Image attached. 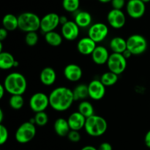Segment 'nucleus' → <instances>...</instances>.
I'll return each mask as SVG.
<instances>
[{
  "instance_id": "nucleus-5",
  "label": "nucleus",
  "mask_w": 150,
  "mask_h": 150,
  "mask_svg": "<svg viewBox=\"0 0 150 150\" xmlns=\"http://www.w3.org/2000/svg\"><path fill=\"white\" fill-rule=\"evenodd\" d=\"M36 132L35 124L26 121L18 126L15 133V138L19 144H27L35 138Z\"/></svg>"
},
{
  "instance_id": "nucleus-23",
  "label": "nucleus",
  "mask_w": 150,
  "mask_h": 150,
  "mask_svg": "<svg viewBox=\"0 0 150 150\" xmlns=\"http://www.w3.org/2000/svg\"><path fill=\"white\" fill-rule=\"evenodd\" d=\"M15 60L14 57L11 53L8 51L0 52V69L2 70H9L14 68Z\"/></svg>"
},
{
  "instance_id": "nucleus-41",
  "label": "nucleus",
  "mask_w": 150,
  "mask_h": 150,
  "mask_svg": "<svg viewBox=\"0 0 150 150\" xmlns=\"http://www.w3.org/2000/svg\"><path fill=\"white\" fill-rule=\"evenodd\" d=\"M81 150H98V148H95V146L91 145H87L83 146V148H81Z\"/></svg>"
},
{
  "instance_id": "nucleus-36",
  "label": "nucleus",
  "mask_w": 150,
  "mask_h": 150,
  "mask_svg": "<svg viewBox=\"0 0 150 150\" xmlns=\"http://www.w3.org/2000/svg\"><path fill=\"white\" fill-rule=\"evenodd\" d=\"M98 150H113V147L108 142H103L99 146Z\"/></svg>"
},
{
  "instance_id": "nucleus-6",
  "label": "nucleus",
  "mask_w": 150,
  "mask_h": 150,
  "mask_svg": "<svg viewBox=\"0 0 150 150\" xmlns=\"http://www.w3.org/2000/svg\"><path fill=\"white\" fill-rule=\"evenodd\" d=\"M148 43L146 38L140 34H133L127 39V49L133 55H139L147 49Z\"/></svg>"
},
{
  "instance_id": "nucleus-15",
  "label": "nucleus",
  "mask_w": 150,
  "mask_h": 150,
  "mask_svg": "<svg viewBox=\"0 0 150 150\" xmlns=\"http://www.w3.org/2000/svg\"><path fill=\"white\" fill-rule=\"evenodd\" d=\"M83 75L82 69L79 65L70 63L67 65L64 69V76L70 82H77L80 80Z\"/></svg>"
},
{
  "instance_id": "nucleus-4",
  "label": "nucleus",
  "mask_w": 150,
  "mask_h": 150,
  "mask_svg": "<svg viewBox=\"0 0 150 150\" xmlns=\"http://www.w3.org/2000/svg\"><path fill=\"white\" fill-rule=\"evenodd\" d=\"M18 29L25 32H36L40 29L41 19L32 12H24L18 16Z\"/></svg>"
},
{
  "instance_id": "nucleus-33",
  "label": "nucleus",
  "mask_w": 150,
  "mask_h": 150,
  "mask_svg": "<svg viewBox=\"0 0 150 150\" xmlns=\"http://www.w3.org/2000/svg\"><path fill=\"white\" fill-rule=\"evenodd\" d=\"M9 137V132L7 127L2 124H0V144L3 145L7 142Z\"/></svg>"
},
{
  "instance_id": "nucleus-43",
  "label": "nucleus",
  "mask_w": 150,
  "mask_h": 150,
  "mask_svg": "<svg viewBox=\"0 0 150 150\" xmlns=\"http://www.w3.org/2000/svg\"><path fill=\"white\" fill-rule=\"evenodd\" d=\"M3 118H4V113H3V110H0V122H2Z\"/></svg>"
},
{
  "instance_id": "nucleus-9",
  "label": "nucleus",
  "mask_w": 150,
  "mask_h": 150,
  "mask_svg": "<svg viewBox=\"0 0 150 150\" xmlns=\"http://www.w3.org/2000/svg\"><path fill=\"white\" fill-rule=\"evenodd\" d=\"M108 35V27L105 24L97 22L89 27L88 36L95 43L102 42Z\"/></svg>"
},
{
  "instance_id": "nucleus-19",
  "label": "nucleus",
  "mask_w": 150,
  "mask_h": 150,
  "mask_svg": "<svg viewBox=\"0 0 150 150\" xmlns=\"http://www.w3.org/2000/svg\"><path fill=\"white\" fill-rule=\"evenodd\" d=\"M57 79V74L55 70L51 67H45L42 69L40 74V80L46 86H50L54 84Z\"/></svg>"
},
{
  "instance_id": "nucleus-8",
  "label": "nucleus",
  "mask_w": 150,
  "mask_h": 150,
  "mask_svg": "<svg viewBox=\"0 0 150 150\" xmlns=\"http://www.w3.org/2000/svg\"><path fill=\"white\" fill-rule=\"evenodd\" d=\"M48 106H50L49 97L42 92L35 93L29 99V107L35 113L45 111Z\"/></svg>"
},
{
  "instance_id": "nucleus-38",
  "label": "nucleus",
  "mask_w": 150,
  "mask_h": 150,
  "mask_svg": "<svg viewBox=\"0 0 150 150\" xmlns=\"http://www.w3.org/2000/svg\"><path fill=\"white\" fill-rule=\"evenodd\" d=\"M144 144L146 147L150 149V130L148 131L144 136Z\"/></svg>"
},
{
  "instance_id": "nucleus-40",
  "label": "nucleus",
  "mask_w": 150,
  "mask_h": 150,
  "mask_svg": "<svg viewBox=\"0 0 150 150\" xmlns=\"http://www.w3.org/2000/svg\"><path fill=\"white\" fill-rule=\"evenodd\" d=\"M7 92L5 88H4V85H0V99H2L4 95V93Z\"/></svg>"
},
{
  "instance_id": "nucleus-29",
  "label": "nucleus",
  "mask_w": 150,
  "mask_h": 150,
  "mask_svg": "<svg viewBox=\"0 0 150 150\" xmlns=\"http://www.w3.org/2000/svg\"><path fill=\"white\" fill-rule=\"evenodd\" d=\"M62 7L68 13H76L80 7V0H62Z\"/></svg>"
},
{
  "instance_id": "nucleus-2",
  "label": "nucleus",
  "mask_w": 150,
  "mask_h": 150,
  "mask_svg": "<svg viewBox=\"0 0 150 150\" xmlns=\"http://www.w3.org/2000/svg\"><path fill=\"white\" fill-rule=\"evenodd\" d=\"M4 88L7 93L11 95H23L27 88V82L22 74L12 72L5 77Z\"/></svg>"
},
{
  "instance_id": "nucleus-14",
  "label": "nucleus",
  "mask_w": 150,
  "mask_h": 150,
  "mask_svg": "<svg viewBox=\"0 0 150 150\" xmlns=\"http://www.w3.org/2000/svg\"><path fill=\"white\" fill-rule=\"evenodd\" d=\"M79 29L80 27L74 21H68L67 23L62 26V35L67 41H75L79 35Z\"/></svg>"
},
{
  "instance_id": "nucleus-7",
  "label": "nucleus",
  "mask_w": 150,
  "mask_h": 150,
  "mask_svg": "<svg viewBox=\"0 0 150 150\" xmlns=\"http://www.w3.org/2000/svg\"><path fill=\"white\" fill-rule=\"evenodd\" d=\"M107 66L110 71L120 75L122 74L127 68V59L122 54L112 52L108 57Z\"/></svg>"
},
{
  "instance_id": "nucleus-25",
  "label": "nucleus",
  "mask_w": 150,
  "mask_h": 150,
  "mask_svg": "<svg viewBox=\"0 0 150 150\" xmlns=\"http://www.w3.org/2000/svg\"><path fill=\"white\" fill-rule=\"evenodd\" d=\"M45 41L51 46H59L62 43V35L55 31H51L45 34Z\"/></svg>"
},
{
  "instance_id": "nucleus-30",
  "label": "nucleus",
  "mask_w": 150,
  "mask_h": 150,
  "mask_svg": "<svg viewBox=\"0 0 150 150\" xmlns=\"http://www.w3.org/2000/svg\"><path fill=\"white\" fill-rule=\"evenodd\" d=\"M9 104L14 110H20L24 104V99L22 95H11L9 99Z\"/></svg>"
},
{
  "instance_id": "nucleus-46",
  "label": "nucleus",
  "mask_w": 150,
  "mask_h": 150,
  "mask_svg": "<svg viewBox=\"0 0 150 150\" xmlns=\"http://www.w3.org/2000/svg\"><path fill=\"white\" fill-rule=\"evenodd\" d=\"M127 1H129V0H127Z\"/></svg>"
},
{
  "instance_id": "nucleus-24",
  "label": "nucleus",
  "mask_w": 150,
  "mask_h": 150,
  "mask_svg": "<svg viewBox=\"0 0 150 150\" xmlns=\"http://www.w3.org/2000/svg\"><path fill=\"white\" fill-rule=\"evenodd\" d=\"M2 26L7 31H14L18 28V16L7 13L2 19Z\"/></svg>"
},
{
  "instance_id": "nucleus-18",
  "label": "nucleus",
  "mask_w": 150,
  "mask_h": 150,
  "mask_svg": "<svg viewBox=\"0 0 150 150\" xmlns=\"http://www.w3.org/2000/svg\"><path fill=\"white\" fill-rule=\"evenodd\" d=\"M92 55V60L97 65H104L107 63L110 54L108 49L103 46H97Z\"/></svg>"
},
{
  "instance_id": "nucleus-17",
  "label": "nucleus",
  "mask_w": 150,
  "mask_h": 150,
  "mask_svg": "<svg viewBox=\"0 0 150 150\" xmlns=\"http://www.w3.org/2000/svg\"><path fill=\"white\" fill-rule=\"evenodd\" d=\"M86 120V118L79 111L71 113L67 119L70 129L77 131L81 130L82 128H84Z\"/></svg>"
},
{
  "instance_id": "nucleus-31",
  "label": "nucleus",
  "mask_w": 150,
  "mask_h": 150,
  "mask_svg": "<svg viewBox=\"0 0 150 150\" xmlns=\"http://www.w3.org/2000/svg\"><path fill=\"white\" fill-rule=\"evenodd\" d=\"M34 119H35V124L40 126H45L48 122V116L45 111L36 113L35 116H34Z\"/></svg>"
},
{
  "instance_id": "nucleus-21",
  "label": "nucleus",
  "mask_w": 150,
  "mask_h": 150,
  "mask_svg": "<svg viewBox=\"0 0 150 150\" xmlns=\"http://www.w3.org/2000/svg\"><path fill=\"white\" fill-rule=\"evenodd\" d=\"M54 131L56 134L60 137H65L67 136L70 131L71 130L69 125L67 119H64V118H59L54 122Z\"/></svg>"
},
{
  "instance_id": "nucleus-16",
  "label": "nucleus",
  "mask_w": 150,
  "mask_h": 150,
  "mask_svg": "<svg viewBox=\"0 0 150 150\" xmlns=\"http://www.w3.org/2000/svg\"><path fill=\"white\" fill-rule=\"evenodd\" d=\"M96 46V43L91 39L89 36L82 38L81 39L79 40L77 44L78 51L83 55L92 54Z\"/></svg>"
},
{
  "instance_id": "nucleus-28",
  "label": "nucleus",
  "mask_w": 150,
  "mask_h": 150,
  "mask_svg": "<svg viewBox=\"0 0 150 150\" xmlns=\"http://www.w3.org/2000/svg\"><path fill=\"white\" fill-rule=\"evenodd\" d=\"M118 76L119 75L116 74L108 71L105 72L104 74H103L100 80L102 82V83L103 84L105 87L112 86V85H115L117 82V81H118Z\"/></svg>"
},
{
  "instance_id": "nucleus-39",
  "label": "nucleus",
  "mask_w": 150,
  "mask_h": 150,
  "mask_svg": "<svg viewBox=\"0 0 150 150\" xmlns=\"http://www.w3.org/2000/svg\"><path fill=\"white\" fill-rule=\"evenodd\" d=\"M68 21L69 20L67 19V18L65 16H60L59 21H60V24H62V25H64V24L67 23Z\"/></svg>"
},
{
  "instance_id": "nucleus-3",
  "label": "nucleus",
  "mask_w": 150,
  "mask_h": 150,
  "mask_svg": "<svg viewBox=\"0 0 150 150\" xmlns=\"http://www.w3.org/2000/svg\"><path fill=\"white\" fill-rule=\"evenodd\" d=\"M85 131L92 137H100L105 133L108 129V123L102 116L93 115L86 118L84 126Z\"/></svg>"
},
{
  "instance_id": "nucleus-34",
  "label": "nucleus",
  "mask_w": 150,
  "mask_h": 150,
  "mask_svg": "<svg viewBox=\"0 0 150 150\" xmlns=\"http://www.w3.org/2000/svg\"><path fill=\"white\" fill-rule=\"evenodd\" d=\"M67 137L71 142L73 143H77L79 141H80L81 138L79 131L73 130V129H71L70 131V132H69Z\"/></svg>"
},
{
  "instance_id": "nucleus-12",
  "label": "nucleus",
  "mask_w": 150,
  "mask_h": 150,
  "mask_svg": "<svg viewBox=\"0 0 150 150\" xmlns=\"http://www.w3.org/2000/svg\"><path fill=\"white\" fill-rule=\"evenodd\" d=\"M107 21L114 29H121L126 23V16L122 10L112 9L107 15Z\"/></svg>"
},
{
  "instance_id": "nucleus-26",
  "label": "nucleus",
  "mask_w": 150,
  "mask_h": 150,
  "mask_svg": "<svg viewBox=\"0 0 150 150\" xmlns=\"http://www.w3.org/2000/svg\"><path fill=\"white\" fill-rule=\"evenodd\" d=\"M73 96L75 101L78 100H84L89 96V88L86 84H80L78 85L74 90H73Z\"/></svg>"
},
{
  "instance_id": "nucleus-20",
  "label": "nucleus",
  "mask_w": 150,
  "mask_h": 150,
  "mask_svg": "<svg viewBox=\"0 0 150 150\" xmlns=\"http://www.w3.org/2000/svg\"><path fill=\"white\" fill-rule=\"evenodd\" d=\"M74 21L80 28H86L91 26L92 21V15L87 11L78 10L75 16Z\"/></svg>"
},
{
  "instance_id": "nucleus-45",
  "label": "nucleus",
  "mask_w": 150,
  "mask_h": 150,
  "mask_svg": "<svg viewBox=\"0 0 150 150\" xmlns=\"http://www.w3.org/2000/svg\"><path fill=\"white\" fill-rule=\"evenodd\" d=\"M142 1H143V2H144L145 4H146V3L150 2V0H142Z\"/></svg>"
},
{
  "instance_id": "nucleus-1",
  "label": "nucleus",
  "mask_w": 150,
  "mask_h": 150,
  "mask_svg": "<svg viewBox=\"0 0 150 150\" xmlns=\"http://www.w3.org/2000/svg\"><path fill=\"white\" fill-rule=\"evenodd\" d=\"M50 106L56 111L63 112L68 110L75 101L73 92L67 87L56 88L50 93Z\"/></svg>"
},
{
  "instance_id": "nucleus-27",
  "label": "nucleus",
  "mask_w": 150,
  "mask_h": 150,
  "mask_svg": "<svg viewBox=\"0 0 150 150\" xmlns=\"http://www.w3.org/2000/svg\"><path fill=\"white\" fill-rule=\"evenodd\" d=\"M78 111L86 118H89L95 115V109H94L93 105L92 103L86 100H83L81 101L80 104H79Z\"/></svg>"
},
{
  "instance_id": "nucleus-13",
  "label": "nucleus",
  "mask_w": 150,
  "mask_h": 150,
  "mask_svg": "<svg viewBox=\"0 0 150 150\" xmlns=\"http://www.w3.org/2000/svg\"><path fill=\"white\" fill-rule=\"evenodd\" d=\"M89 97L95 101L102 99L105 94V86L100 79H93L88 85Z\"/></svg>"
},
{
  "instance_id": "nucleus-35",
  "label": "nucleus",
  "mask_w": 150,
  "mask_h": 150,
  "mask_svg": "<svg viewBox=\"0 0 150 150\" xmlns=\"http://www.w3.org/2000/svg\"><path fill=\"white\" fill-rule=\"evenodd\" d=\"M113 9L122 10L123 7L126 6V0H112L111 1Z\"/></svg>"
},
{
  "instance_id": "nucleus-37",
  "label": "nucleus",
  "mask_w": 150,
  "mask_h": 150,
  "mask_svg": "<svg viewBox=\"0 0 150 150\" xmlns=\"http://www.w3.org/2000/svg\"><path fill=\"white\" fill-rule=\"evenodd\" d=\"M7 35H8V31L4 27H1L0 29V41H3L7 38Z\"/></svg>"
},
{
  "instance_id": "nucleus-44",
  "label": "nucleus",
  "mask_w": 150,
  "mask_h": 150,
  "mask_svg": "<svg viewBox=\"0 0 150 150\" xmlns=\"http://www.w3.org/2000/svg\"><path fill=\"white\" fill-rule=\"evenodd\" d=\"M98 1L101 3H103V4H107V3L111 2L112 0H98Z\"/></svg>"
},
{
  "instance_id": "nucleus-42",
  "label": "nucleus",
  "mask_w": 150,
  "mask_h": 150,
  "mask_svg": "<svg viewBox=\"0 0 150 150\" xmlns=\"http://www.w3.org/2000/svg\"><path fill=\"white\" fill-rule=\"evenodd\" d=\"M122 54H123V55H124V57H125L126 59H128V58H130V57H131L132 55H133V54H132V53L130 52V51H129L128 49L125 50V51L124 52L122 53Z\"/></svg>"
},
{
  "instance_id": "nucleus-10",
  "label": "nucleus",
  "mask_w": 150,
  "mask_h": 150,
  "mask_svg": "<svg viewBox=\"0 0 150 150\" xmlns=\"http://www.w3.org/2000/svg\"><path fill=\"white\" fill-rule=\"evenodd\" d=\"M126 11L132 19H141L146 12V4L142 0H129L126 4Z\"/></svg>"
},
{
  "instance_id": "nucleus-22",
  "label": "nucleus",
  "mask_w": 150,
  "mask_h": 150,
  "mask_svg": "<svg viewBox=\"0 0 150 150\" xmlns=\"http://www.w3.org/2000/svg\"><path fill=\"white\" fill-rule=\"evenodd\" d=\"M109 46L113 52L122 54L127 50V40L122 37H114L110 41Z\"/></svg>"
},
{
  "instance_id": "nucleus-32",
  "label": "nucleus",
  "mask_w": 150,
  "mask_h": 150,
  "mask_svg": "<svg viewBox=\"0 0 150 150\" xmlns=\"http://www.w3.org/2000/svg\"><path fill=\"white\" fill-rule=\"evenodd\" d=\"M39 41V37L36 32H27L25 36V42L29 46H34L38 44Z\"/></svg>"
},
{
  "instance_id": "nucleus-11",
  "label": "nucleus",
  "mask_w": 150,
  "mask_h": 150,
  "mask_svg": "<svg viewBox=\"0 0 150 150\" xmlns=\"http://www.w3.org/2000/svg\"><path fill=\"white\" fill-rule=\"evenodd\" d=\"M60 16L56 13H49L41 19L40 29L43 33L54 31V29L60 24Z\"/></svg>"
}]
</instances>
